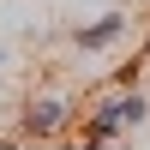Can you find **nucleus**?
<instances>
[{
	"mask_svg": "<svg viewBox=\"0 0 150 150\" xmlns=\"http://www.w3.org/2000/svg\"><path fill=\"white\" fill-rule=\"evenodd\" d=\"M144 120H150V96L138 84H126V90H108L102 102L90 108V120H84L78 138L84 144H114V138H126V132H138Z\"/></svg>",
	"mask_w": 150,
	"mask_h": 150,
	"instance_id": "f257e3e1",
	"label": "nucleus"
},
{
	"mask_svg": "<svg viewBox=\"0 0 150 150\" xmlns=\"http://www.w3.org/2000/svg\"><path fill=\"white\" fill-rule=\"evenodd\" d=\"M72 114H78L72 90H30L24 114H18V138H60L72 126Z\"/></svg>",
	"mask_w": 150,
	"mask_h": 150,
	"instance_id": "f03ea898",
	"label": "nucleus"
},
{
	"mask_svg": "<svg viewBox=\"0 0 150 150\" xmlns=\"http://www.w3.org/2000/svg\"><path fill=\"white\" fill-rule=\"evenodd\" d=\"M126 30H132V12H102V18L78 24V30H72V42H78L84 54H102V48H114Z\"/></svg>",
	"mask_w": 150,
	"mask_h": 150,
	"instance_id": "7ed1b4c3",
	"label": "nucleus"
},
{
	"mask_svg": "<svg viewBox=\"0 0 150 150\" xmlns=\"http://www.w3.org/2000/svg\"><path fill=\"white\" fill-rule=\"evenodd\" d=\"M138 60H144V66H150V36H144V48H138Z\"/></svg>",
	"mask_w": 150,
	"mask_h": 150,
	"instance_id": "20e7f679",
	"label": "nucleus"
},
{
	"mask_svg": "<svg viewBox=\"0 0 150 150\" xmlns=\"http://www.w3.org/2000/svg\"><path fill=\"white\" fill-rule=\"evenodd\" d=\"M0 60H6V48H0Z\"/></svg>",
	"mask_w": 150,
	"mask_h": 150,
	"instance_id": "39448f33",
	"label": "nucleus"
}]
</instances>
